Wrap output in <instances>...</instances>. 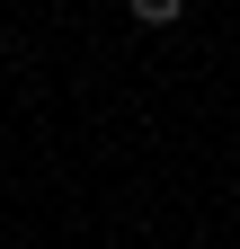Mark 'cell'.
Wrapping results in <instances>:
<instances>
[{"label":"cell","instance_id":"cell-1","mask_svg":"<svg viewBox=\"0 0 240 249\" xmlns=\"http://www.w3.org/2000/svg\"><path fill=\"white\" fill-rule=\"evenodd\" d=\"M125 9H134L142 27H178V9H187V0H125Z\"/></svg>","mask_w":240,"mask_h":249}]
</instances>
